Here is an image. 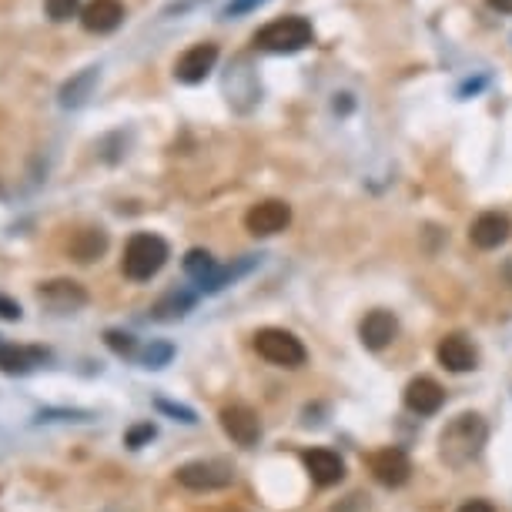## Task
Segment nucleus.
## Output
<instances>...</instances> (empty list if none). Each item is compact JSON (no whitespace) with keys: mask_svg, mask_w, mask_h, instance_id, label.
Masks as SVG:
<instances>
[{"mask_svg":"<svg viewBox=\"0 0 512 512\" xmlns=\"http://www.w3.org/2000/svg\"><path fill=\"white\" fill-rule=\"evenodd\" d=\"M44 11L54 24H64V21H71V17L81 14L84 7H81V0H44Z\"/></svg>","mask_w":512,"mask_h":512,"instance_id":"nucleus-22","label":"nucleus"},{"mask_svg":"<svg viewBox=\"0 0 512 512\" xmlns=\"http://www.w3.org/2000/svg\"><path fill=\"white\" fill-rule=\"evenodd\" d=\"M104 251H108V231H101V228H81L71 238V255H74V262H81V265H91Z\"/></svg>","mask_w":512,"mask_h":512,"instance_id":"nucleus-17","label":"nucleus"},{"mask_svg":"<svg viewBox=\"0 0 512 512\" xmlns=\"http://www.w3.org/2000/svg\"><path fill=\"white\" fill-rule=\"evenodd\" d=\"M489 7L499 14H512V0H489Z\"/></svg>","mask_w":512,"mask_h":512,"instance_id":"nucleus-29","label":"nucleus"},{"mask_svg":"<svg viewBox=\"0 0 512 512\" xmlns=\"http://www.w3.org/2000/svg\"><path fill=\"white\" fill-rule=\"evenodd\" d=\"M171 359H175V345H171V342H151L148 349H144V355H141L144 369H164Z\"/></svg>","mask_w":512,"mask_h":512,"instance_id":"nucleus-21","label":"nucleus"},{"mask_svg":"<svg viewBox=\"0 0 512 512\" xmlns=\"http://www.w3.org/2000/svg\"><path fill=\"white\" fill-rule=\"evenodd\" d=\"M37 302L51 315H74L88 305V292H84V285L71 282V278H57V282L37 288Z\"/></svg>","mask_w":512,"mask_h":512,"instance_id":"nucleus-6","label":"nucleus"},{"mask_svg":"<svg viewBox=\"0 0 512 512\" xmlns=\"http://www.w3.org/2000/svg\"><path fill=\"white\" fill-rule=\"evenodd\" d=\"M442 402H446V392H442V385L436 379H429V375H419V379H412L405 385V405H409L415 415H436L442 409Z\"/></svg>","mask_w":512,"mask_h":512,"instance_id":"nucleus-15","label":"nucleus"},{"mask_svg":"<svg viewBox=\"0 0 512 512\" xmlns=\"http://www.w3.org/2000/svg\"><path fill=\"white\" fill-rule=\"evenodd\" d=\"M158 412H164V415H175V419H178V422H185V425H195V422H198V419H195V412L185 409V405L168 402V399H158Z\"/></svg>","mask_w":512,"mask_h":512,"instance_id":"nucleus-25","label":"nucleus"},{"mask_svg":"<svg viewBox=\"0 0 512 512\" xmlns=\"http://www.w3.org/2000/svg\"><path fill=\"white\" fill-rule=\"evenodd\" d=\"M369 469H372L375 482H382V486H389V489L405 486V482H409V476H412L409 456H405L402 449H392V446L372 452V456H369Z\"/></svg>","mask_w":512,"mask_h":512,"instance_id":"nucleus-10","label":"nucleus"},{"mask_svg":"<svg viewBox=\"0 0 512 512\" xmlns=\"http://www.w3.org/2000/svg\"><path fill=\"white\" fill-rule=\"evenodd\" d=\"M104 342H108V349L111 352H118V355H124V359H134L138 355V342H134V335H128V332H111L104 335Z\"/></svg>","mask_w":512,"mask_h":512,"instance_id":"nucleus-23","label":"nucleus"},{"mask_svg":"<svg viewBox=\"0 0 512 512\" xmlns=\"http://www.w3.org/2000/svg\"><path fill=\"white\" fill-rule=\"evenodd\" d=\"M191 305H195V298L185 295V292H171L168 298H161L158 305H154V318H161V322H171V318H181V315H188L191 312Z\"/></svg>","mask_w":512,"mask_h":512,"instance_id":"nucleus-20","label":"nucleus"},{"mask_svg":"<svg viewBox=\"0 0 512 512\" xmlns=\"http://www.w3.org/2000/svg\"><path fill=\"white\" fill-rule=\"evenodd\" d=\"M395 335H399V318H395L392 312H385V308H375V312L365 315L362 325H359L362 345H365V349H372V352L385 349Z\"/></svg>","mask_w":512,"mask_h":512,"instance_id":"nucleus-14","label":"nucleus"},{"mask_svg":"<svg viewBox=\"0 0 512 512\" xmlns=\"http://www.w3.org/2000/svg\"><path fill=\"white\" fill-rule=\"evenodd\" d=\"M47 355L41 349H17V345H0V369L11 375L31 372L34 365H41Z\"/></svg>","mask_w":512,"mask_h":512,"instance_id":"nucleus-18","label":"nucleus"},{"mask_svg":"<svg viewBox=\"0 0 512 512\" xmlns=\"http://www.w3.org/2000/svg\"><path fill=\"white\" fill-rule=\"evenodd\" d=\"M221 429L241 449L258 446V439H262V422H258V415L248 405H228V409H221Z\"/></svg>","mask_w":512,"mask_h":512,"instance_id":"nucleus-8","label":"nucleus"},{"mask_svg":"<svg viewBox=\"0 0 512 512\" xmlns=\"http://www.w3.org/2000/svg\"><path fill=\"white\" fill-rule=\"evenodd\" d=\"M288 225H292V208L278 198L258 201V205H251L245 215V228L255 238H272L278 231H285Z\"/></svg>","mask_w":512,"mask_h":512,"instance_id":"nucleus-7","label":"nucleus"},{"mask_svg":"<svg viewBox=\"0 0 512 512\" xmlns=\"http://www.w3.org/2000/svg\"><path fill=\"white\" fill-rule=\"evenodd\" d=\"M21 305L14 302V298H7V295H0V318L4 322H21Z\"/></svg>","mask_w":512,"mask_h":512,"instance_id":"nucleus-27","label":"nucleus"},{"mask_svg":"<svg viewBox=\"0 0 512 512\" xmlns=\"http://www.w3.org/2000/svg\"><path fill=\"white\" fill-rule=\"evenodd\" d=\"M312 41H315L312 21H308V17H298V14L278 17V21L265 24L262 31L255 34V44L268 54H298Z\"/></svg>","mask_w":512,"mask_h":512,"instance_id":"nucleus-3","label":"nucleus"},{"mask_svg":"<svg viewBox=\"0 0 512 512\" xmlns=\"http://www.w3.org/2000/svg\"><path fill=\"white\" fill-rule=\"evenodd\" d=\"M178 482L191 492H218L235 482V469L221 459H198L178 469Z\"/></svg>","mask_w":512,"mask_h":512,"instance_id":"nucleus-5","label":"nucleus"},{"mask_svg":"<svg viewBox=\"0 0 512 512\" xmlns=\"http://www.w3.org/2000/svg\"><path fill=\"white\" fill-rule=\"evenodd\" d=\"M489 439V429H486V419L476 412H462L456 415L439 436V456L446 466L452 469H466L469 462L479 459L482 446Z\"/></svg>","mask_w":512,"mask_h":512,"instance_id":"nucleus-1","label":"nucleus"},{"mask_svg":"<svg viewBox=\"0 0 512 512\" xmlns=\"http://www.w3.org/2000/svg\"><path fill=\"white\" fill-rule=\"evenodd\" d=\"M512 235V221L502 215V211H482V215L472 221L469 228V241L482 251H492L499 245H506Z\"/></svg>","mask_w":512,"mask_h":512,"instance_id":"nucleus-11","label":"nucleus"},{"mask_svg":"<svg viewBox=\"0 0 512 512\" xmlns=\"http://www.w3.org/2000/svg\"><path fill=\"white\" fill-rule=\"evenodd\" d=\"M302 459H305V469H308V476H312L315 486L328 489V486H338V482L345 479V462L332 449H308Z\"/></svg>","mask_w":512,"mask_h":512,"instance_id":"nucleus-13","label":"nucleus"},{"mask_svg":"<svg viewBox=\"0 0 512 512\" xmlns=\"http://www.w3.org/2000/svg\"><path fill=\"white\" fill-rule=\"evenodd\" d=\"M255 352L265 362L278 365V369H302L308 359L305 345L292 332H285V328H262L255 335Z\"/></svg>","mask_w":512,"mask_h":512,"instance_id":"nucleus-4","label":"nucleus"},{"mask_svg":"<svg viewBox=\"0 0 512 512\" xmlns=\"http://www.w3.org/2000/svg\"><path fill=\"white\" fill-rule=\"evenodd\" d=\"M94 81H98V71H94V67H88V71H84L81 77H74V81H67L64 88H61V104H64V108H77V104L88 101Z\"/></svg>","mask_w":512,"mask_h":512,"instance_id":"nucleus-19","label":"nucleus"},{"mask_svg":"<svg viewBox=\"0 0 512 512\" xmlns=\"http://www.w3.org/2000/svg\"><path fill=\"white\" fill-rule=\"evenodd\" d=\"M268 0H231V4L225 7V17H241V14H251L258 11V7H265Z\"/></svg>","mask_w":512,"mask_h":512,"instance_id":"nucleus-26","label":"nucleus"},{"mask_svg":"<svg viewBox=\"0 0 512 512\" xmlns=\"http://www.w3.org/2000/svg\"><path fill=\"white\" fill-rule=\"evenodd\" d=\"M215 64H218V44H211V41L195 44L175 61V77L181 84H201L215 71Z\"/></svg>","mask_w":512,"mask_h":512,"instance_id":"nucleus-9","label":"nucleus"},{"mask_svg":"<svg viewBox=\"0 0 512 512\" xmlns=\"http://www.w3.org/2000/svg\"><path fill=\"white\" fill-rule=\"evenodd\" d=\"M124 21V4L121 0H91L81 11V24L88 27L91 34H111L118 31Z\"/></svg>","mask_w":512,"mask_h":512,"instance_id":"nucleus-16","label":"nucleus"},{"mask_svg":"<svg viewBox=\"0 0 512 512\" xmlns=\"http://www.w3.org/2000/svg\"><path fill=\"white\" fill-rule=\"evenodd\" d=\"M171 248L161 235H151V231H138V235L128 238L124 245V258H121V272L131 282H151L154 275L168 265Z\"/></svg>","mask_w":512,"mask_h":512,"instance_id":"nucleus-2","label":"nucleus"},{"mask_svg":"<svg viewBox=\"0 0 512 512\" xmlns=\"http://www.w3.org/2000/svg\"><path fill=\"white\" fill-rule=\"evenodd\" d=\"M459 512H496V509H492V502L486 499H469L466 506H459Z\"/></svg>","mask_w":512,"mask_h":512,"instance_id":"nucleus-28","label":"nucleus"},{"mask_svg":"<svg viewBox=\"0 0 512 512\" xmlns=\"http://www.w3.org/2000/svg\"><path fill=\"white\" fill-rule=\"evenodd\" d=\"M154 436H158V429H154L151 422H141V425H134V429H128V436H124V442H128L131 449H141L144 442H151Z\"/></svg>","mask_w":512,"mask_h":512,"instance_id":"nucleus-24","label":"nucleus"},{"mask_svg":"<svg viewBox=\"0 0 512 512\" xmlns=\"http://www.w3.org/2000/svg\"><path fill=\"white\" fill-rule=\"evenodd\" d=\"M436 355H439V365L442 369H449V372H456V375H462V372H472L479 365V352H476V345L469 342L466 335H446L439 342V349H436Z\"/></svg>","mask_w":512,"mask_h":512,"instance_id":"nucleus-12","label":"nucleus"}]
</instances>
